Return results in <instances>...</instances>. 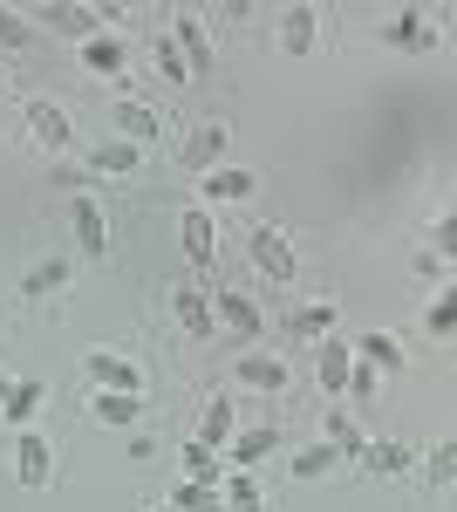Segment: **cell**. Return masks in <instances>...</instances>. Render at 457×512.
Listing matches in <instances>:
<instances>
[{
    "instance_id": "4316f807",
    "label": "cell",
    "mask_w": 457,
    "mask_h": 512,
    "mask_svg": "<svg viewBox=\"0 0 457 512\" xmlns=\"http://www.w3.org/2000/svg\"><path fill=\"white\" fill-rule=\"evenodd\" d=\"M335 465H342V451H335V444H307V451L294 458V465H287V472H294V478L307 485V478H328Z\"/></svg>"
},
{
    "instance_id": "4dcf8cb0",
    "label": "cell",
    "mask_w": 457,
    "mask_h": 512,
    "mask_svg": "<svg viewBox=\"0 0 457 512\" xmlns=\"http://www.w3.org/2000/svg\"><path fill=\"white\" fill-rule=\"evenodd\" d=\"M62 280H69V260H62V253H48L35 274H28V294H35V301H48V294H55Z\"/></svg>"
},
{
    "instance_id": "484cf974",
    "label": "cell",
    "mask_w": 457,
    "mask_h": 512,
    "mask_svg": "<svg viewBox=\"0 0 457 512\" xmlns=\"http://www.w3.org/2000/svg\"><path fill=\"white\" fill-rule=\"evenodd\" d=\"M41 383H14V390H7V403H0V417H7V424H21V431H28V417H35L41 410Z\"/></svg>"
},
{
    "instance_id": "7c38bea8",
    "label": "cell",
    "mask_w": 457,
    "mask_h": 512,
    "mask_svg": "<svg viewBox=\"0 0 457 512\" xmlns=\"http://www.w3.org/2000/svg\"><path fill=\"white\" fill-rule=\"evenodd\" d=\"M382 41H389V48H403V55H430V48H437V28H430V14L403 7V14L382 28Z\"/></svg>"
},
{
    "instance_id": "d6986e66",
    "label": "cell",
    "mask_w": 457,
    "mask_h": 512,
    "mask_svg": "<svg viewBox=\"0 0 457 512\" xmlns=\"http://www.w3.org/2000/svg\"><path fill=\"white\" fill-rule=\"evenodd\" d=\"M348 349H355V362H369L376 376H396V369H403V342H396V335H376V328H369V335L348 342Z\"/></svg>"
},
{
    "instance_id": "7402d4cb",
    "label": "cell",
    "mask_w": 457,
    "mask_h": 512,
    "mask_svg": "<svg viewBox=\"0 0 457 512\" xmlns=\"http://www.w3.org/2000/svg\"><path fill=\"white\" fill-rule=\"evenodd\" d=\"M123 62H130V48H123L116 35L82 41V69H89V76H123Z\"/></svg>"
},
{
    "instance_id": "ba28073f",
    "label": "cell",
    "mask_w": 457,
    "mask_h": 512,
    "mask_svg": "<svg viewBox=\"0 0 457 512\" xmlns=\"http://www.w3.org/2000/svg\"><path fill=\"white\" fill-rule=\"evenodd\" d=\"M82 369H89V383H96V390L137 396V383H144V376H137V362H130V355H110V349H89V362H82Z\"/></svg>"
},
{
    "instance_id": "d4e9b609",
    "label": "cell",
    "mask_w": 457,
    "mask_h": 512,
    "mask_svg": "<svg viewBox=\"0 0 457 512\" xmlns=\"http://www.w3.org/2000/svg\"><path fill=\"white\" fill-rule=\"evenodd\" d=\"M137 410H144L137 396H123V390H96V417H103V424H116V431H130V424H137Z\"/></svg>"
},
{
    "instance_id": "e575fe53",
    "label": "cell",
    "mask_w": 457,
    "mask_h": 512,
    "mask_svg": "<svg viewBox=\"0 0 457 512\" xmlns=\"http://www.w3.org/2000/svg\"><path fill=\"white\" fill-rule=\"evenodd\" d=\"M157 76H171V82H191V76H185V62H178V48H171V35H157Z\"/></svg>"
},
{
    "instance_id": "4fadbf2b",
    "label": "cell",
    "mask_w": 457,
    "mask_h": 512,
    "mask_svg": "<svg viewBox=\"0 0 457 512\" xmlns=\"http://www.w3.org/2000/svg\"><path fill=\"white\" fill-rule=\"evenodd\" d=\"M110 123H116V137H123V144H137V151H144V144H157V130H164V117H157L151 103H130V96L110 110Z\"/></svg>"
},
{
    "instance_id": "ac0fdd59",
    "label": "cell",
    "mask_w": 457,
    "mask_h": 512,
    "mask_svg": "<svg viewBox=\"0 0 457 512\" xmlns=\"http://www.w3.org/2000/svg\"><path fill=\"white\" fill-rule=\"evenodd\" d=\"M137 164H144V151H137V144H123V137H103V144L89 151V171H96V178H130Z\"/></svg>"
},
{
    "instance_id": "ffe728a7",
    "label": "cell",
    "mask_w": 457,
    "mask_h": 512,
    "mask_svg": "<svg viewBox=\"0 0 457 512\" xmlns=\"http://www.w3.org/2000/svg\"><path fill=\"white\" fill-rule=\"evenodd\" d=\"M287 335L294 342H321V335H335V301H307L287 315Z\"/></svg>"
},
{
    "instance_id": "30bf717a",
    "label": "cell",
    "mask_w": 457,
    "mask_h": 512,
    "mask_svg": "<svg viewBox=\"0 0 457 512\" xmlns=\"http://www.w3.org/2000/svg\"><path fill=\"white\" fill-rule=\"evenodd\" d=\"M171 315L191 342H212V294L205 287H171Z\"/></svg>"
},
{
    "instance_id": "8fae6325",
    "label": "cell",
    "mask_w": 457,
    "mask_h": 512,
    "mask_svg": "<svg viewBox=\"0 0 457 512\" xmlns=\"http://www.w3.org/2000/svg\"><path fill=\"white\" fill-rule=\"evenodd\" d=\"M178 239H185V260H191V267H212V253H219V226H212V212H205V205H191L185 219H178Z\"/></svg>"
},
{
    "instance_id": "d6a6232c",
    "label": "cell",
    "mask_w": 457,
    "mask_h": 512,
    "mask_svg": "<svg viewBox=\"0 0 457 512\" xmlns=\"http://www.w3.org/2000/svg\"><path fill=\"white\" fill-rule=\"evenodd\" d=\"M0 41H7V48H28V41H35V28H28L14 7H0Z\"/></svg>"
},
{
    "instance_id": "d590c367",
    "label": "cell",
    "mask_w": 457,
    "mask_h": 512,
    "mask_svg": "<svg viewBox=\"0 0 457 512\" xmlns=\"http://www.w3.org/2000/svg\"><path fill=\"white\" fill-rule=\"evenodd\" d=\"M423 321H430V335H451V328H457V308H451V294H444V301H430V308H423Z\"/></svg>"
},
{
    "instance_id": "836d02e7",
    "label": "cell",
    "mask_w": 457,
    "mask_h": 512,
    "mask_svg": "<svg viewBox=\"0 0 457 512\" xmlns=\"http://www.w3.org/2000/svg\"><path fill=\"white\" fill-rule=\"evenodd\" d=\"M423 472H430V485H451V472H457V444H437Z\"/></svg>"
},
{
    "instance_id": "9c48e42d",
    "label": "cell",
    "mask_w": 457,
    "mask_h": 512,
    "mask_svg": "<svg viewBox=\"0 0 457 512\" xmlns=\"http://www.w3.org/2000/svg\"><path fill=\"white\" fill-rule=\"evenodd\" d=\"M355 465H362L369 478H403V472H417V451H410V444L376 437V444H362V451H355Z\"/></svg>"
},
{
    "instance_id": "7a4b0ae2",
    "label": "cell",
    "mask_w": 457,
    "mask_h": 512,
    "mask_svg": "<svg viewBox=\"0 0 457 512\" xmlns=\"http://www.w3.org/2000/svg\"><path fill=\"white\" fill-rule=\"evenodd\" d=\"M69 233H76L82 260H103V253H110V219H103V205H96L89 192L69 198Z\"/></svg>"
},
{
    "instance_id": "277c9868",
    "label": "cell",
    "mask_w": 457,
    "mask_h": 512,
    "mask_svg": "<svg viewBox=\"0 0 457 512\" xmlns=\"http://www.w3.org/2000/svg\"><path fill=\"white\" fill-rule=\"evenodd\" d=\"M226 123H198V130H191L185 144H178V164H185V171H198V178H205V171H219V158H226Z\"/></svg>"
},
{
    "instance_id": "8992f818",
    "label": "cell",
    "mask_w": 457,
    "mask_h": 512,
    "mask_svg": "<svg viewBox=\"0 0 457 512\" xmlns=\"http://www.w3.org/2000/svg\"><path fill=\"white\" fill-rule=\"evenodd\" d=\"M280 451V431L273 424H246V431H232V444L219 451V458H232V472H253L260 458H273Z\"/></svg>"
},
{
    "instance_id": "5bb4252c",
    "label": "cell",
    "mask_w": 457,
    "mask_h": 512,
    "mask_svg": "<svg viewBox=\"0 0 457 512\" xmlns=\"http://www.w3.org/2000/svg\"><path fill=\"white\" fill-rule=\"evenodd\" d=\"M348 369H355V349H348L342 335H321V349H314V376H321V390L342 396L348 390Z\"/></svg>"
},
{
    "instance_id": "3957f363",
    "label": "cell",
    "mask_w": 457,
    "mask_h": 512,
    "mask_svg": "<svg viewBox=\"0 0 457 512\" xmlns=\"http://www.w3.org/2000/svg\"><path fill=\"white\" fill-rule=\"evenodd\" d=\"M253 267H260L273 287L301 280V260H294V246H287V233H273V226H260V233H253Z\"/></svg>"
},
{
    "instance_id": "e0dca14e",
    "label": "cell",
    "mask_w": 457,
    "mask_h": 512,
    "mask_svg": "<svg viewBox=\"0 0 457 512\" xmlns=\"http://www.w3.org/2000/svg\"><path fill=\"white\" fill-rule=\"evenodd\" d=\"M232 376H239L246 390H267V396L287 390V362H280V355H239V362H232Z\"/></svg>"
},
{
    "instance_id": "83f0119b",
    "label": "cell",
    "mask_w": 457,
    "mask_h": 512,
    "mask_svg": "<svg viewBox=\"0 0 457 512\" xmlns=\"http://www.w3.org/2000/svg\"><path fill=\"white\" fill-rule=\"evenodd\" d=\"M185 478H191V485H219V478H226V472H219V451L191 437V444H185Z\"/></svg>"
},
{
    "instance_id": "8d00e7d4",
    "label": "cell",
    "mask_w": 457,
    "mask_h": 512,
    "mask_svg": "<svg viewBox=\"0 0 457 512\" xmlns=\"http://www.w3.org/2000/svg\"><path fill=\"white\" fill-rule=\"evenodd\" d=\"M451 246H457V219H437V239H430V253H437V260H451Z\"/></svg>"
},
{
    "instance_id": "f1b7e54d",
    "label": "cell",
    "mask_w": 457,
    "mask_h": 512,
    "mask_svg": "<svg viewBox=\"0 0 457 512\" xmlns=\"http://www.w3.org/2000/svg\"><path fill=\"white\" fill-rule=\"evenodd\" d=\"M321 444H335V451H342V458H355V451H362V444H369V437L355 431V417H348V410H328V424H321Z\"/></svg>"
},
{
    "instance_id": "2e32d148",
    "label": "cell",
    "mask_w": 457,
    "mask_h": 512,
    "mask_svg": "<svg viewBox=\"0 0 457 512\" xmlns=\"http://www.w3.org/2000/svg\"><path fill=\"white\" fill-rule=\"evenodd\" d=\"M28 130H35V144H48V151H62L76 130H69V110L62 103H48V96H35L28 103Z\"/></svg>"
},
{
    "instance_id": "52a82bcc",
    "label": "cell",
    "mask_w": 457,
    "mask_h": 512,
    "mask_svg": "<svg viewBox=\"0 0 457 512\" xmlns=\"http://www.w3.org/2000/svg\"><path fill=\"white\" fill-rule=\"evenodd\" d=\"M48 472H55L48 437H41V431H21V444H14V478H21L28 492H41V485H48Z\"/></svg>"
},
{
    "instance_id": "5b68a950",
    "label": "cell",
    "mask_w": 457,
    "mask_h": 512,
    "mask_svg": "<svg viewBox=\"0 0 457 512\" xmlns=\"http://www.w3.org/2000/svg\"><path fill=\"white\" fill-rule=\"evenodd\" d=\"M171 48H178V62H185V76H212V41H205V28H198V14H178L171 21Z\"/></svg>"
},
{
    "instance_id": "9a60e30c",
    "label": "cell",
    "mask_w": 457,
    "mask_h": 512,
    "mask_svg": "<svg viewBox=\"0 0 457 512\" xmlns=\"http://www.w3.org/2000/svg\"><path fill=\"white\" fill-rule=\"evenodd\" d=\"M260 192V178L253 171H239V164H219V171H205V212L212 205H239V198Z\"/></svg>"
},
{
    "instance_id": "74e56055",
    "label": "cell",
    "mask_w": 457,
    "mask_h": 512,
    "mask_svg": "<svg viewBox=\"0 0 457 512\" xmlns=\"http://www.w3.org/2000/svg\"><path fill=\"white\" fill-rule=\"evenodd\" d=\"M7 390H14V383H7V376H0V403H7Z\"/></svg>"
},
{
    "instance_id": "f35d334b",
    "label": "cell",
    "mask_w": 457,
    "mask_h": 512,
    "mask_svg": "<svg viewBox=\"0 0 457 512\" xmlns=\"http://www.w3.org/2000/svg\"><path fill=\"white\" fill-rule=\"evenodd\" d=\"M0 96H7V76H0Z\"/></svg>"
},
{
    "instance_id": "cb8c5ba5",
    "label": "cell",
    "mask_w": 457,
    "mask_h": 512,
    "mask_svg": "<svg viewBox=\"0 0 457 512\" xmlns=\"http://www.w3.org/2000/svg\"><path fill=\"white\" fill-rule=\"evenodd\" d=\"M232 431H239V417H232V403H205V424H198V444H212V451H226L232 444Z\"/></svg>"
},
{
    "instance_id": "1f68e13d",
    "label": "cell",
    "mask_w": 457,
    "mask_h": 512,
    "mask_svg": "<svg viewBox=\"0 0 457 512\" xmlns=\"http://www.w3.org/2000/svg\"><path fill=\"white\" fill-rule=\"evenodd\" d=\"M171 512H219V485H178V492H171Z\"/></svg>"
},
{
    "instance_id": "6da1fadb",
    "label": "cell",
    "mask_w": 457,
    "mask_h": 512,
    "mask_svg": "<svg viewBox=\"0 0 457 512\" xmlns=\"http://www.w3.org/2000/svg\"><path fill=\"white\" fill-rule=\"evenodd\" d=\"M212 321H219V328H226L232 342H260V335H267V315H260V301H253V294H212Z\"/></svg>"
},
{
    "instance_id": "f546056e",
    "label": "cell",
    "mask_w": 457,
    "mask_h": 512,
    "mask_svg": "<svg viewBox=\"0 0 457 512\" xmlns=\"http://www.w3.org/2000/svg\"><path fill=\"white\" fill-rule=\"evenodd\" d=\"M226 485V512H267V499H260V485L246 472H232V478H219Z\"/></svg>"
},
{
    "instance_id": "44dd1931",
    "label": "cell",
    "mask_w": 457,
    "mask_h": 512,
    "mask_svg": "<svg viewBox=\"0 0 457 512\" xmlns=\"http://www.w3.org/2000/svg\"><path fill=\"white\" fill-rule=\"evenodd\" d=\"M48 28H55V35H76V41H96V35H103V14L62 0V7H48Z\"/></svg>"
},
{
    "instance_id": "603a6c76",
    "label": "cell",
    "mask_w": 457,
    "mask_h": 512,
    "mask_svg": "<svg viewBox=\"0 0 457 512\" xmlns=\"http://www.w3.org/2000/svg\"><path fill=\"white\" fill-rule=\"evenodd\" d=\"M314 28H321L314 7H287V14H280V48H287V55H307V48H314Z\"/></svg>"
}]
</instances>
